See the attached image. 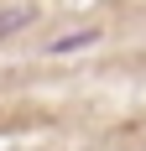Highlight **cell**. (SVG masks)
I'll return each mask as SVG.
<instances>
[{
    "instance_id": "6da1fadb",
    "label": "cell",
    "mask_w": 146,
    "mask_h": 151,
    "mask_svg": "<svg viewBox=\"0 0 146 151\" xmlns=\"http://www.w3.org/2000/svg\"><path fill=\"white\" fill-rule=\"evenodd\" d=\"M37 21H42L37 5H11V11H0V42L16 37V31H26V26H37Z\"/></svg>"
},
{
    "instance_id": "7a4b0ae2",
    "label": "cell",
    "mask_w": 146,
    "mask_h": 151,
    "mask_svg": "<svg viewBox=\"0 0 146 151\" xmlns=\"http://www.w3.org/2000/svg\"><path fill=\"white\" fill-rule=\"evenodd\" d=\"M94 42H99V26H84V31H73V37L47 42V52H78V47H94Z\"/></svg>"
}]
</instances>
